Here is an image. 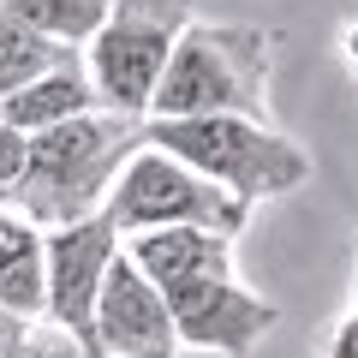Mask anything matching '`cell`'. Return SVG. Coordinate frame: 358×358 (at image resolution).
Returning <instances> with one entry per match:
<instances>
[{
    "label": "cell",
    "mask_w": 358,
    "mask_h": 358,
    "mask_svg": "<svg viewBox=\"0 0 358 358\" xmlns=\"http://www.w3.org/2000/svg\"><path fill=\"white\" fill-rule=\"evenodd\" d=\"M334 54H341L346 78H352V84H358V0H352V13L341 18V36H334Z\"/></svg>",
    "instance_id": "cell-16"
},
{
    "label": "cell",
    "mask_w": 358,
    "mask_h": 358,
    "mask_svg": "<svg viewBox=\"0 0 358 358\" xmlns=\"http://www.w3.org/2000/svg\"><path fill=\"white\" fill-rule=\"evenodd\" d=\"M90 108H102L96 102V90H90V72H84V60L78 54H66V60H54V66H42L36 78H24V84L0 102V120L6 126H18L30 138V131H42V126H60V120H72V114H90Z\"/></svg>",
    "instance_id": "cell-9"
},
{
    "label": "cell",
    "mask_w": 358,
    "mask_h": 358,
    "mask_svg": "<svg viewBox=\"0 0 358 358\" xmlns=\"http://www.w3.org/2000/svg\"><path fill=\"white\" fill-rule=\"evenodd\" d=\"M138 143H143V114H120V108H90V114H72L60 126H42L30 131L24 167L0 203H13L42 233L102 215L114 173L126 167V155Z\"/></svg>",
    "instance_id": "cell-2"
},
{
    "label": "cell",
    "mask_w": 358,
    "mask_h": 358,
    "mask_svg": "<svg viewBox=\"0 0 358 358\" xmlns=\"http://www.w3.org/2000/svg\"><path fill=\"white\" fill-rule=\"evenodd\" d=\"M108 227L120 239L131 233H155V227H203V233H227L239 239L251 227V203H239L233 192H221L215 179H203L197 167H185L179 155L138 143L126 155V167L114 173V192L102 203Z\"/></svg>",
    "instance_id": "cell-5"
},
{
    "label": "cell",
    "mask_w": 358,
    "mask_h": 358,
    "mask_svg": "<svg viewBox=\"0 0 358 358\" xmlns=\"http://www.w3.org/2000/svg\"><path fill=\"white\" fill-rule=\"evenodd\" d=\"M42 293H48V245L42 227L24 221L13 203H0V305L24 322H42Z\"/></svg>",
    "instance_id": "cell-10"
},
{
    "label": "cell",
    "mask_w": 358,
    "mask_h": 358,
    "mask_svg": "<svg viewBox=\"0 0 358 358\" xmlns=\"http://www.w3.org/2000/svg\"><path fill=\"white\" fill-rule=\"evenodd\" d=\"M48 245V293H42V322L78 334L90 346V317H96V293H102L108 263L120 257V233L108 227V215H84L66 227L42 233ZM96 352V346H90Z\"/></svg>",
    "instance_id": "cell-8"
},
{
    "label": "cell",
    "mask_w": 358,
    "mask_h": 358,
    "mask_svg": "<svg viewBox=\"0 0 358 358\" xmlns=\"http://www.w3.org/2000/svg\"><path fill=\"white\" fill-rule=\"evenodd\" d=\"M0 358H96V352H90V346L78 341V334L54 329V322H30V329L18 334V341L6 346Z\"/></svg>",
    "instance_id": "cell-13"
},
{
    "label": "cell",
    "mask_w": 358,
    "mask_h": 358,
    "mask_svg": "<svg viewBox=\"0 0 358 358\" xmlns=\"http://www.w3.org/2000/svg\"><path fill=\"white\" fill-rule=\"evenodd\" d=\"M317 358H358V310H346V317L322 322V334H317Z\"/></svg>",
    "instance_id": "cell-14"
},
{
    "label": "cell",
    "mask_w": 358,
    "mask_h": 358,
    "mask_svg": "<svg viewBox=\"0 0 358 358\" xmlns=\"http://www.w3.org/2000/svg\"><path fill=\"white\" fill-rule=\"evenodd\" d=\"M66 54H78V48H60V42H48V36H36V30H24L13 13H6V6H0V102H6L24 78H36L42 66L66 60Z\"/></svg>",
    "instance_id": "cell-12"
},
{
    "label": "cell",
    "mask_w": 358,
    "mask_h": 358,
    "mask_svg": "<svg viewBox=\"0 0 358 358\" xmlns=\"http://www.w3.org/2000/svg\"><path fill=\"white\" fill-rule=\"evenodd\" d=\"M352 310H358V305H352Z\"/></svg>",
    "instance_id": "cell-18"
},
{
    "label": "cell",
    "mask_w": 358,
    "mask_h": 358,
    "mask_svg": "<svg viewBox=\"0 0 358 358\" xmlns=\"http://www.w3.org/2000/svg\"><path fill=\"white\" fill-rule=\"evenodd\" d=\"M24 329H30L24 317H13V310L0 305V352H6V346H13V341H18V334H24Z\"/></svg>",
    "instance_id": "cell-17"
},
{
    "label": "cell",
    "mask_w": 358,
    "mask_h": 358,
    "mask_svg": "<svg viewBox=\"0 0 358 358\" xmlns=\"http://www.w3.org/2000/svg\"><path fill=\"white\" fill-rule=\"evenodd\" d=\"M90 346H96V358H179L185 352L155 281L126 257V245L102 275L96 317H90Z\"/></svg>",
    "instance_id": "cell-7"
},
{
    "label": "cell",
    "mask_w": 358,
    "mask_h": 358,
    "mask_svg": "<svg viewBox=\"0 0 358 358\" xmlns=\"http://www.w3.org/2000/svg\"><path fill=\"white\" fill-rule=\"evenodd\" d=\"M143 143L179 155L203 179L239 203H268L299 185H310L317 162L293 131H275V120H245V114H197V120H143Z\"/></svg>",
    "instance_id": "cell-4"
},
{
    "label": "cell",
    "mask_w": 358,
    "mask_h": 358,
    "mask_svg": "<svg viewBox=\"0 0 358 358\" xmlns=\"http://www.w3.org/2000/svg\"><path fill=\"white\" fill-rule=\"evenodd\" d=\"M24 131L18 126H6V120H0V197L13 192V179H18V167H24Z\"/></svg>",
    "instance_id": "cell-15"
},
{
    "label": "cell",
    "mask_w": 358,
    "mask_h": 358,
    "mask_svg": "<svg viewBox=\"0 0 358 358\" xmlns=\"http://www.w3.org/2000/svg\"><path fill=\"white\" fill-rule=\"evenodd\" d=\"M275 48H281V36L263 24L192 18L155 78L143 120H197V114L275 120Z\"/></svg>",
    "instance_id": "cell-3"
},
{
    "label": "cell",
    "mask_w": 358,
    "mask_h": 358,
    "mask_svg": "<svg viewBox=\"0 0 358 358\" xmlns=\"http://www.w3.org/2000/svg\"><path fill=\"white\" fill-rule=\"evenodd\" d=\"M192 18L197 0H108V18L78 48L96 102L120 114H150V90Z\"/></svg>",
    "instance_id": "cell-6"
},
{
    "label": "cell",
    "mask_w": 358,
    "mask_h": 358,
    "mask_svg": "<svg viewBox=\"0 0 358 358\" xmlns=\"http://www.w3.org/2000/svg\"><path fill=\"white\" fill-rule=\"evenodd\" d=\"M120 245H126V257L155 281L167 317H173L179 346H192V352L251 358L263 346V334H275V322H281V305L263 299L239 275L227 233L155 227V233H131Z\"/></svg>",
    "instance_id": "cell-1"
},
{
    "label": "cell",
    "mask_w": 358,
    "mask_h": 358,
    "mask_svg": "<svg viewBox=\"0 0 358 358\" xmlns=\"http://www.w3.org/2000/svg\"><path fill=\"white\" fill-rule=\"evenodd\" d=\"M24 30L60 42V48H84L96 24L108 18V0H0Z\"/></svg>",
    "instance_id": "cell-11"
}]
</instances>
